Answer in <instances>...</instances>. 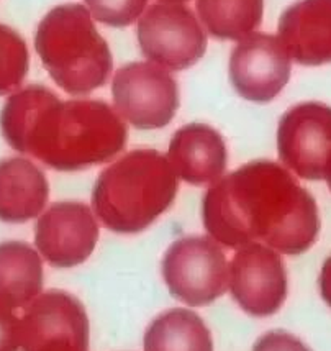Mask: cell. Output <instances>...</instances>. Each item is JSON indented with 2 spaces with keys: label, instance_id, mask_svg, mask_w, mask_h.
<instances>
[{
  "label": "cell",
  "instance_id": "6da1fadb",
  "mask_svg": "<svg viewBox=\"0 0 331 351\" xmlns=\"http://www.w3.org/2000/svg\"><path fill=\"white\" fill-rule=\"evenodd\" d=\"M204 227L217 243L240 250L262 243L302 254L320 233L315 199L279 162L259 160L213 182L202 204Z\"/></svg>",
  "mask_w": 331,
  "mask_h": 351
},
{
  "label": "cell",
  "instance_id": "7a4b0ae2",
  "mask_svg": "<svg viewBox=\"0 0 331 351\" xmlns=\"http://www.w3.org/2000/svg\"><path fill=\"white\" fill-rule=\"evenodd\" d=\"M0 130L15 152L56 171H81L113 160L128 128L103 100H61L45 86L14 92L0 112Z\"/></svg>",
  "mask_w": 331,
  "mask_h": 351
},
{
  "label": "cell",
  "instance_id": "3957f363",
  "mask_svg": "<svg viewBox=\"0 0 331 351\" xmlns=\"http://www.w3.org/2000/svg\"><path fill=\"white\" fill-rule=\"evenodd\" d=\"M177 176L162 153L133 149L103 169L92 191V208L115 233H140L173 206Z\"/></svg>",
  "mask_w": 331,
  "mask_h": 351
},
{
  "label": "cell",
  "instance_id": "277c9868",
  "mask_svg": "<svg viewBox=\"0 0 331 351\" xmlns=\"http://www.w3.org/2000/svg\"><path fill=\"white\" fill-rule=\"evenodd\" d=\"M35 49L53 81L68 94L81 95L107 84L112 53L81 3L54 7L36 28Z\"/></svg>",
  "mask_w": 331,
  "mask_h": 351
},
{
  "label": "cell",
  "instance_id": "5b68a950",
  "mask_svg": "<svg viewBox=\"0 0 331 351\" xmlns=\"http://www.w3.org/2000/svg\"><path fill=\"white\" fill-rule=\"evenodd\" d=\"M162 278L171 294L191 307L212 304L228 289V265L213 238L184 237L167 248Z\"/></svg>",
  "mask_w": 331,
  "mask_h": 351
},
{
  "label": "cell",
  "instance_id": "8992f818",
  "mask_svg": "<svg viewBox=\"0 0 331 351\" xmlns=\"http://www.w3.org/2000/svg\"><path fill=\"white\" fill-rule=\"evenodd\" d=\"M138 43L151 62L169 71H184L205 54L207 35L191 8L159 2L141 15Z\"/></svg>",
  "mask_w": 331,
  "mask_h": 351
},
{
  "label": "cell",
  "instance_id": "52a82bcc",
  "mask_svg": "<svg viewBox=\"0 0 331 351\" xmlns=\"http://www.w3.org/2000/svg\"><path fill=\"white\" fill-rule=\"evenodd\" d=\"M112 95L119 114L140 130L166 127L179 108L177 82L154 62H130L117 69Z\"/></svg>",
  "mask_w": 331,
  "mask_h": 351
},
{
  "label": "cell",
  "instance_id": "ba28073f",
  "mask_svg": "<svg viewBox=\"0 0 331 351\" xmlns=\"http://www.w3.org/2000/svg\"><path fill=\"white\" fill-rule=\"evenodd\" d=\"M22 351H89V319L69 292L48 291L25 307L20 319Z\"/></svg>",
  "mask_w": 331,
  "mask_h": 351
},
{
  "label": "cell",
  "instance_id": "9c48e42d",
  "mask_svg": "<svg viewBox=\"0 0 331 351\" xmlns=\"http://www.w3.org/2000/svg\"><path fill=\"white\" fill-rule=\"evenodd\" d=\"M278 152L282 165L302 179L321 181L331 168V107L302 102L280 117Z\"/></svg>",
  "mask_w": 331,
  "mask_h": 351
},
{
  "label": "cell",
  "instance_id": "30bf717a",
  "mask_svg": "<svg viewBox=\"0 0 331 351\" xmlns=\"http://www.w3.org/2000/svg\"><path fill=\"white\" fill-rule=\"evenodd\" d=\"M228 287L243 311L253 317H269L287 298V273L275 250L249 243L234 254L228 267Z\"/></svg>",
  "mask_w": 331,
  "mask_h": 351
},
{
  "label": "cell",
  "instance_id": "8fae6325",
  "mask_svg": "<svg viewBox=\"0 0 331 351\" xmlns=\"http://www.w3.org/2000/svg\"><path fill=\"white\" fill-rule=\"evenodd\" d=\"M291 68V56L278 36L251 33L230 56V81L243 99L266 104L287 86Z\"/></svg>",
  "mask_w": 331,
  "mask_h": 351
},
{
  "label": "cell",
  "instance_id": "7c38bea8",
  "mask_svg": "<svg viewBox=\"0 0 331 351\" xmlns=\"http://www.w3.org/2000/svg\"><path fill=\"white\" fill-rule=\"evenodd\" d=\"M99 240V225L89 206L56 202L36 221L35 245L54 267H74L90 256Z\"/></svg>",
  "mask_w": 331,
  "mask_h": 351
},
{
  "label": "cell",
  "instance_id": "4fadbf2b",
  "mask_svg": "<svg viewBox=\"0 0 331 351\" xmlns=\"http://www.w3.org/2000/svg\"><path fill=\"white\" fill-rule=\"evenodd\" d=\"M278 38L304 66L331 62V0H300L284 12Z\"/></svg>",
  "mask_w": 331,
  "mask_h": 351
},
{
  "label": "cell",
  "instance_id": "5bb4252c",
  "mask_svg": "<svg viewBox=\"0 0 331 351\" xmlns=\"http://www.w3.org/2000/svg\"><path fill=\"white\" fill-rule=\"evenodd\" d=\"M167 160L182 181L205 186L223 176L226 145L215 128L205 123H188L171 138Z\"/></svg>",
  "mask_w": 331,
  "mask_h": 351
},
{
  "label": "cell",
  "instance_id": "9a60e30c",
  "mask_svg": "<svg viewBox=\"0 0 331 351\" xmlns=\"http://www.w3.org/2000/svg\"><path fill=\"white\" fill-rule=\"evenodd\" d=\"M49 184L35 162L22 156L0 160V220L23 223L43 212Z\"/></svg>",
  "mask_w": 331,
  "mask_h": 351
},
{
  "label": "cell",
  "instance_id": "2e32d148",
  "mask_svg": "<svg viewBox=\"0 0 331 351\" xmlns=\"http://www.w3.org/2000/svg\"><path fill=\"white\" fill-rule=\"evenodd\" d=\"M43 289V261L25 241L0 243V304L10 308L30 306Z\"/></svg>",
  "mask_w": 331,
  "mask_h": 351
},
{
  "label": "cell",
  "instance_id": "e0dca14e",
  "mask_svg": "<svg viewBox=\"0 0 331 351\" xmlns=\"http://www.w3.org/2000/svg\"><path fill=\"white\" fill-rule=\"evenodd\" d=\"M145 351H213V340L202 317L187 308H171L149 324Z\"/></svg>",
  "mask_w": 331,
  "mask_h": 351
},
{
  "label": "cell",
  "instance_id": "ac0fdd59",
  "mask_svg": "<svg viewBox=\"0 0 331 351\" xmlns=\"http://www.w3.org/2000/svg\"><path fill=\"white\" fill-rule=\"evenodd\" d=\"M264 0H197V14L212 36L243 40L262 22Z\"/></svg>",
  "mask_w": 331,
  "mask_h": 351
},
{
  "label": "cell",
  "instance_id": "d6986e66",
  "mask_svg": "<svg viewBox=\"0 0 331 351\" xmlns=\"http://www.w3.org/2000/svg\"><path fill=\"white\" fill-rule=\"evenodd\" d=\"M27 43L14 28L0 23V95L15 92L28 74Z\"/></svg>",
  "mask_w": 331,
  "mask_h": 351
},
{
  "label": "cell",
  "instance_id": "ffe728a7",
  "mask_svg": "<svg viewBox=\"0 0 331 351\" xmlns=\"http://www.w3.org/2000/svg\"><path fill=\"white\" fill-rule=\"evenodd\" d=\"M148 0H86L87 10L108 27L123 28L143 15Z\"/></svg>",
  "mask_w": 331,
  "mask_h": 351
},
{
  "label": "cell",
  "instance_id": "44dd1931",
  "mask_svg": "<svg viewBox=\"0 0 331 351\" xmlns=\"http://www.w3.org/2000/svg\"><path fill=\"white\" fill-rule=\"evenodd\" d=\"M253 351H310L308 346L292 333L284 330H272L264 333L254 343Z\"/></svg>",
  "mask_w": 331,
  "mask_h": 351
},
{
  "label": "cell",
  "instance_id": "7402d4cb",
  "mask_svg": "<svg viewBox=\"0 0 331 351\" xmlns=\"http://www.w3.org/2000/svg\"><path fill=\"white\" fill-rule=\"evenodd\" d=\"M20 350V319L14 308L0 304V351Z\"/></svg>",
  "mask_w": 331,
  "mask_h": 351
},
{
  "label": "cell",
  "instance_id": "603a6c76",
  "mask_svg": "<svg viewBox=\"0 0 331 351\" xmlns=\"http://www.w3.org/2000/svg\"><path fill=\"white\" fill-rule=\"evenodd\" d=\"M318 286H320L321 298L331 307V256L325 261L323 267H321L320 278H318Z\"/></svg>",
  "mask_w": 331,
  "mask_h": 351
},
{
  "label": "cell",
  "instance_id": "cb8c5ba5",
  "mask_svg": "<svg viewBox=\"0 0 331 351\" xmlns=\"http://www.w3.org/2000/svg\"><path fill=\"white\" fill-rule=\"evenodd\" d=\"M161 2H164V3H184V2H187V0H161Z\"/></svg>",
  "mask_w": 331,
  "mask_h": 351
},
{
  "label": "cell",
  "instance_id": "d4e9b609",
  "mask_svg": "<svg viewBox=\"0 0 331 351\" xmlns=\"http://www.w3.org/2000/svg\"><path fill=\"white\" fill-rule=\"evenodd\" d=\"M326 182H328V187H330V191H331V168L328 169V173H326Z\"/></svg>",
  "mask_w": 331,
  "mask_h": 351
}]
</instances>
